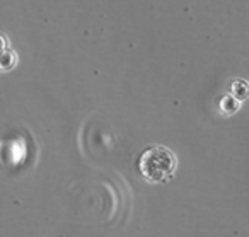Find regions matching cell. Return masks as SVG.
Returning a JSON list of instances; mask_svg holds the SVG:
<instances>
[{
	"mask_svg": "<svg viewBox=\"0 0 249 237\" xmlns=\"http://www.w3.org/2000/svg\"><path fill=\"white\" fill-rule=\"evenodd\" d=\"M176 155L162 145L150 147L140 155L139 171L149 182H166L176 172Z\"/></svg>",
	"mask_w": 249,
	"mask_h": 237,
	"instance_id": "6da1fadb",
	"label": "cell"
},
{
	"mask_svg": "<svg viewBox=\"0 0 249 237\" xmlns=\"http://www.w3.org/2000/svg\"><path fill=\"white\" fill-rule=\"evenodd\" d=\"M4 50H7V39L0 35V52H4Z\"/></svg>",
	"mask_w": 249,
	"mask_h": 237,
	"instance_id": "277c9868",
	"label": "cell"
},
{
	"mask_svg": "<svg viewBox=\"0 0 249 237\" xmlns=\"http://www.w3.org/2000/svg\"><path fill=\"white\" fill-rule=\"evenodd\" d=\"M18 63V53L14 50H4L0 52V70H12Z\"/></svg>",
	"mask_w": 249,
	"mask_h": 237,
	"instance_id": "7a4b0ae2",
	"label": "cell"
},
{
	"mask_svg": "<svg viewBox=\"0 0 249 237\" xmlns=\"http://www.w3.org/2000/svg\"><path fill=\"white\" fill-rule=\"evenodd\" d=\"M220 108L224 113H232V111H235L239 108V103L235 99H232V97H224L220 103Z\"/></svg>",
	"mask_w": 249,
	"mask_h": 237,
	"instance_id": "3957f363",
	"label": "cell"
}]
</instances>
